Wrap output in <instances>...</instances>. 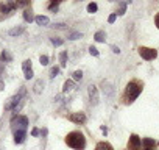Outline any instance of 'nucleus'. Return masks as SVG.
I'll use <instances>...</instances> for the list:
<instances>
[{
    "instance_id": "10",
    "label": "nucleus",
    "mask_w": 159,
    "mask_h": 150,
    "mask_svg": "<svg viewBox=\"0 0 159 150\" xmlns=\"http://www.w3.org/2000/svg\"><path fill=\"white\" fill-rule=\"evenodd\" d=\"M27 138V130H17L14 131V142L16 144H22Z\"/></svg>"
},
{
    "instance_id": "15",
    "label": "nucleus",
    "mask_w": 159,
    "mask_h": 150,
    "mask_svg": "<svg viewBox=\"0 0 159 150\" xmlns=\"http://www.w3.org/2000/svg\"><path fill=\"white\" fill-rule=\"evenodd\" d=\"M24 31H25L24 27H14V28H11L8 33H10V36H19V35H22Z\"/></svg>"
},
{
    "instance_id": "13",
    "label": "nucleus",
    "mask_w": 159,
    "mask_h": 150,
    "mask_svg": "<svg viewBox=\"0 0 159 150\" xmlns=\"http://www.w3.org/2000/svg\"><path fill=\"white\" fill-rule=\"evenodd\" d=\"M94 39L97 41V42H105V39H106V33L103 31V30H98V31L95 33Z\"/></svg>"
},
{
    "instance_id": "18",
    "label": "nucleus",
    "mask_w": 159,
    "mask_h": 150,
    "mask_svg": "<svg viewBox=\"0 0 159 150\" xmlns=\"http://www.w3.org/2000/svg\"><path fill=\"white\" fill-rule=\"evenodd\" d=\"M0 58H2V61H5V63H10V61H13V55H11L8 50H3V52H2V56H0Z\"/></svg>"
},
{
    "instance_id": "19",
    "label": "nucleus",
    "mask_w": 159,
    "mask_h": 150,
    "mask_svg": "<svg viewBox=\"0 0 159 150\" xmlns=\"http://www.w3.org/2000/svg\"><path fill=\"white\" fill-rule=\"evenodd\" d=\"M44 89V81L42 80H38L36 83H34V92L36 94H41V91Z\"/></svg>"
},
{
    "instance_id": "2",
    "label": "nucleus",
    "mask_w": 159,
    "mask_h": 150,
    "mask_svg": "<svg viewBox=\"0 0 159 150\" xmlns=\"http://www.w3.org/2000/svg\"><path fill=\"white\" fill-rule=\"evenodd\" d=\"M66 144L73 150H84L86 149V138L81 131H70L66 136Z\"/></svg>"
},
{
    "instance_id": "38",
    "label": "nucleus",
    "mask_w": 159,
    "mask_h": 150,
    "mask_svg": "<svg viewBox=\"0 0 159 150\" xmlns=\"http://www.w3.org/2000/svg\"><path fill=\"white\" fill-rule=\"evenodd\" d=\"M158 146H159V144H158Z\"/></svg>"
},
{
    "instance_id": "27",
    "label": "nucleus",
    "mask_w": 159,
    "mask_h": 150,
    "mask_svg": "<svg viewBox=\"0 0 159 150\" xmlns=\"http://www.w3.org/2000/svg\"><path fill=\"white\" fill-rule=\"evenodd\" d=\"M39 61H41V64H42V66H47V64H48V56H47V55H42V56L39 58Z\"/></svg>"
},
{
    "instance_id": "3",
    "label": "nucleus",
    "mask_w": 159,
    "mask_h": 150,
    "mask_svg": "<svg viewBox=\"0 0 159 150\" xmlns=\"http://www.w3.org/2000/svg\"><path fill=\"white\" fill-rule=\"evenodd\" d=\"M24 95H25V88H22V89L19 91V94L13 95V97H11L8 102H6L5 110H6V111H10V110H16V108H17V103H20V102H22Z\"/></svg>"
},
{
    "instance_id": "12",
    "label": "nucleus",
    "mask_w": 159,
    "mask_h": 150,
    "mask_svg": "<svg viewBox=\"0 0 159 150\" xmlns=\"http://www.w3.org/2000/svg\"><path fill=\"white\" fill-rule=\"evenodd\" d=\"M142 146H145V150H151L156 146V142L150 138H145V139H142Z\"/></svg>"
},
{
    "instance_id": "26",
    "label": "nucleus",
    "mask_w": 159,
    "mask_h": 150,
    "mask_svg": "<svg viewBox=\"0 0 159 150\" xmlns=\"http://www.w3.org/2000/svg\"><path fill=\"white\" fill-rule=\"evenodd\" d=\"M81 78H83V72H81V71H75V72H73V80L78 81V80H81Z\"/></svg>"
},
{
    "instance_id": "34",
    "label": "nucleus",
    "mask_w": 159,
    "mask_h": 150,
    "mask_svg": "<svg viewBox=\"0 0 159 150\" xmlns=\"http://www.w3.org/2000/svg\"><path fill=\"white\" fill-rule=\"evenodd\" d=\"M39 134V130H38V128H33V130H31V136H38Z\"/></svg>"
},
{
    "instance_id": "32",
    "label": "nucleus",
    "mask_w": 159,
    "mask_h": 150,
    "mask_svg": "<svg viewBox=\"0 0 159 150\" xmlns=\"http://www.w3.org/2000/svg\"><path fill=\"white\" fill-rule=\"evenodd\" d=\"M16 5H17V6H28L30 3H28V2H17Z\"/></svg>"
},
{
    "instance_id": "35",
    "label": "nucleus",
    "mask_w": 159,
    "mask_h": 150,
    "mask_svg": "<svg viewBox=\"0 0 159 150\" xmlns=\"http://www.w3.org/2000/svg\"><path fill=\"white\" fill-rule=\"evenodd\" d=\"M155 24H156V27L159 28V13H158V14H156V17H155Z\"/></svg>"
},
{
    "instance_id": "28",
    "label": "nucleus",
    "mask_w": 159,
    "mask_h": 150,
    "mask_svg": "<svg viewBox=\"0 0 159 150\" xmlns=\"http://www.w3.org/2000/svg\"><path fill=\"white\" fill-rule=\"evenodd\" d=\"M58 74H59V67H53V69L50 71V77H52V78H55Z\"/></svg>"
},
{
    "instance_id": "37",
    "label": "nucleus",
    "mask_w": 159,
    "mask_h": 150,
    "mask_svg": "<svg viewBox=\"0 0 159 150\" xmlns=\"http://www.w3.org/2000/svg\"><path fill=\"white\" fill-rule=\"evenodd\" d=\"M101 131H103V133H105V134H106V133H108V128H106L105 125H103V127H101Z\"/></svg>"
},
{
    "instance_id": "33",
    "label": "nucleus",
    "mask_w": 159,
    "mask_h": 150,
    "mask_svg": "<svg viewBox=\"0 0 159 150\" xmlns=\"http://www.w3.org/2000/svg\"><path fill=\"white\" fill-rule=\"evenodd\" d=\"M53 27H55V28H66V25H64V24H55Z\"/></svg>"
},
{
    "instance_id": "25",
    "label": "nucleus",
    "mask_w": 159,
    "mask_h": 150,
    "mask_svg": "<svg viewBox=\"0 0 159 150\" xmlns=\"http://www.w3.org/2000/svg\"><path fill=\"white\" fill-rule=\"evenodd\" d=\"M83 35L81 33H78V31H73V33H70V35H69V39L70 41H75V39H80Z\"/></svg>"
},
{
    "instance_id": "20",
    "label": "nucleus",
    "mask_w": 159,
    "mask_h": 150,
    "mask_svg": "<svg viewBox=\"0 0 159 150\" xmlns=\"http://www.w3.org/2000/svg\"><path fill=\"white\" fill-rule=\"evenodd\" d=\"M73 86H75L73 81H72V80H67L66 83H64V86H63V91H64V92H69V91L73 89Z\"/></svg>"
},
{
    "instance_id": "21",
    "label": "nucleus",
    "mask_w": 159,
    "mask_h": 150,
    "mask_svg": "<svg viewBox=\"0 0 159 150\" xmlns=\"http://www.w3.org/2000/svg\"><path fill=\"white\" fill-rule=\"evenodd\" d=\"M125 11H126V3H123V2H120L119 3V11L115 13V14H119V16H122V14H125Z\"/></svg>"
},
{
    "instance_id": "7",
    "label": "nucleus",
    "mask_w": 159,
    "mask_h": 150,
    "mask_svg": "<svg viewBox=\"0 0 159 150\" xmlns=\"http://www.w3.org/2000/svg\"><path fill=\"white\" fill-rule=\"evenodd\" d=\"M142 147V141L137 134H131L129 141H128V150H141Z\"/></svg>"
},
{
    "instance_id": "8",
    "label": "nucleus",
    "mask_w": 159,
    "mask_h": 150,
    "mask_svg": "<svg viewBox=\"0 0 159 150\" xmlns=\"http://www.w3.org/2000/svg\"><path fill=\"white\" fill-rule=\"evenodd\" d=\"M87 94H89V100H91V103L95 106L98 103V91H97V88L94 85H91L87 88Z\"/></svg>"
},
{
    "instance_id": "16",
    "label": "nucleus",
    "mask_w": 159,
    "mask_h": 150,
    "mask_svg": "<svg viewBox=\"0 0 159 150\" xmlns=\"http://www.w3.org/2000/svg\"><path fill=\"white\" fill-rule=\"evenodd\" d=\"M101 86H103V91H105L108 95H112L114 94V89H112V86L108 83V81H101Z\"/></svg>"
},
{
    "instance_id": "31",
    "label": "nucleus",
    "mask_w": 159,
    "mask_h": 150,
    "mask_svg": "<svg viewBox=\"0 0 159 150\" xmlns=\"http://www.w3.org/2000/svg\"><path fill=\"white\" fill-rule=\"evenodd\" d=\"M58 5H59V2H52V3H48V8H50V10H56Z\"/></svg>"
},
{
    "instance_id": "1",
    "label": "nucleus",
    "mask_w": 159,
    "mask_h": 150,
    "mask_svg": "<svg viewBox=\"0 0 159 150\" xmlns=\"http://www.w3.org/2000/svg\"><path fill=\"white\" fill-rule=\"evenodd\" d=\"M143 89V83L139 80H131L129 83L126 85L125 88V92H123V97H122V102L125 105H131L133 102L139 97L141 92Z\"/></svg>"
},
{
    "instance_id": "17",
    "label": "nucleus",
    "mask_w": 159,
    "mask_h": 150,
    "mask_svg": "<svg viewBox=\"0 0 159 150\" xmlns=\"http://www.w3.org/2000/svg\"><path fill=\"white\" fill-rule=\"evenodd\" d=\"M24 20L25 22H31V20H34V16H33L31 10H25L24 11Z\"/></svg>"
},
{
    "instance_id": "6",
    "label": "nucleus",
    "mask_w": 159,
    "mask_h": 150,
    "mask_svg": "<svg viewBox=\"0 0 159 150\" xmlns=\"http://www.w3.org/2000/svg\"><path fill=\"white\" fill-rule=\"evenodd\" d=\"M67 119L70 120V122H73V124H78V125L86 124V120H87L86 114L83 113V111H78V113H72V114H69V116H67Z\"/></svg>"
},
{
    "instance_id": "24",
    "label": "nucleus",
    "mask_w": 159,
    "mask_h": 150,
    "mask_svg": "<svg viewBox=\"0 0 159 150\" xmlns=\"http://www.w3.org/2000/svg\"><path fill=\"white\" fill-rule=\"evenodd\" d=\"M97 10H98V6H97V3H89L87 5V13H97Z\"/></svg>"
},
{
    "instance_id": "4",
    "label": "nucleus",
    "mask_w": 159,
    "mask_h": 150,
    "mask_svg": "<svg viewBox=\"0 0 159 150\" xmlns=\"http://www.w3.org/2000/svg\"><path fill=\"white\" fill-rule=\"evenodd\" d=\"M11 125H13V130L17 131V130H27L28 127V117L27 116H17L11 120Z\"/></svg>"
},
{
    "instance_id": "14",
    "label": "nucleus",
    "mask_w": 159,
    "mask_h": 150,
    "mask_svg": "<svg viewBox=\"0 0 159 150\" xmlns=\"http://www.w3.org/2000/svg\"><path fill=\"white\" fill-rule=\"evenodd\" d=\"M95 150H114V149H112L111 144H108V142L103 141V142H98V144L95 146Z\"/></svg>"
},
{
    "instance_id": "5",
    "label": "nucleus",
    "mask_w": 159,
    "mask_h": 150,
    "mask_svg": "<svg viewBox=\"0 0 159 150\" xmlns=\"http://www.w3.org/2000/svg\"><path fill=\"white\" fill-rule=\"evenodd\" d=\"M139 55L145 61H151L158 56V52L155 49H150V47H139Z\"/></svg>"
},
{
    "instance_id": "30",
    "label": "nucleus",
    "mask_w": 159,
    "mask_h": 150,
    "mask_svg": "<svg viewBox=\"0 0 159 150\" xmlns=\"http://www.w3.org/2000/svg\"><path fill=\"white\" fill-rule=\"evenodd\" d=\"M115 19H117V14L114 13V14H111V16L108 17V22H109V24H114V22H115Z\"/></svg>"
},
{
    "instance_id": "23",
    "label": "nucleus",
    "mask_w": 159,
    "mask_h": 150,
    "mask_svg": "<svg viewBox=\"0 0 159 150\" xmlns=\"http://www.w3.org/2000/svg\"><path fill=\"white\" fill-rule=\"evenodd\" d=\"M50 42H52L55 47H59V45H63L64 41H63V39H59V38H52V39H50Z\"/></svg>"
},
{
    "instance_id": "11",
    "label": "nucleus",
    "mask_w": 159,
    "mask_h": 150,
    "mask_svg": "<svg viewBox=\"0 0 159 150\" xmlns=\"http://www.w3.org/2000/svg\"><path fill=\"white\" fill-rule=\"evenodd\" d=\"M34 20H36L38 25H42V27H47L48 24H50V19H48L47 16H36Z\"/></svg>"
},
{
    "instance_id": "9",
    "label": "nucleus",
    "mask_w": 159,
    "mask_h": 150,
    "mask_svg": "<svg viewBox=\"0 0 159 150\" xmlns=\"http://www.w3.org/2000/svg\"><path fill=\"white\" fill-rule=\"evenodd\" d=\"M22 69H24V75L27 80L33 78V67H31V59H25L24 64H22Z\"/></svg>"
},
{
    "instance_id": "22",
    "label": "nucleus",
    "mask_w": 159,
    "mask_h": 150,
    "mask_svg": "<svg viewBox=\"0 0 159 150\" xmlns=\"http://www.w3.org/2000/svg\"><path fill=\"white\" fill-rule=\"evenodd\" d=\"M66 59H67V52H61L59 53V63H61V66H66Z\"/></svg>"
},
{
    "instance_id": "36",
    "label": "nucleus",
    "mask_w": 159,
    "mask_h": 150,
    "mask_svg": "<svg viewBox=\"0 0 159 150\" xmlns=\"http://www.w3.org/2000/svg\"><path fill=\"white\" fill-rule=\"evenodd\" d=\"M112 52L114 53H120V49H119V47H115V45H112Z\"/></svg>"
},
{
    "instance_id": "29",
    "label": "nucleus",
    "mask_w": 159,
    "mask_h": 150,
    "mask_svg": "<svg viewBox=\"0 0 159 150\" xmlns=\"http://www.w3.org/2000/svg\"><path fill=\"white\" fill-rule=\"evenodd\" d=\"M89 52H91V55H94V56H98L100 53H98V50H97V47H89Z\"/></svg>"
}]
</instances>
